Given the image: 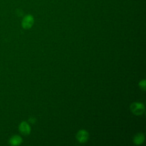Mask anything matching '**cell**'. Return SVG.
<instances>
[{"mask_svg": "<svg viewBox=\"0 0 146 146\" xmlns=\"http://www.w3.org/2000/svg\"><path fill=\"white\" fill-rule=\"evenodd\" d=\"M144 105L140 102H134L131 105L132 112L136 115H140L144 112Z\"/></svg>", "mask_w": 146, "mask_h": 146, "instance_id": "cell-1", "label": "cell"}, {"mask_svg": "<svg viewBox=\"0 0 146 146\" xmlns=\"http://www.w3.org/2000/svg\"><path fill=\"white\" fill-rule=\"evenodd\" d=\"M34 18L31 14H27L22 19V26L25 29H30L34 25Z\"/></svg>", "mask_w": 146, "mask_h": 146, "instance_id": "cell-2", "label": "cell"}, {"mask_svg": "<svg viewBox=\"0 0 146 146\" xmlns=\"http://www.w3.org/2000/svg\"><path fill=\"white\" fill-rule=\"evenodd\" d=\"M89 135L87 131L84 129H81L76 134V139L80 143H86L88 139Z\"/></svg>", "mask_w": 146, "mask_h": 146, "instance_id": "cell-3", "label": "cell"}, {"mask_svg": "<svg viewBox=\"0 0 146 146\" xmlns=\"http://www.w3.org/2000/svg\"><path fill=\"white\" fill-rule=\"evenodd\" d=\"M19 130L22 134L27 135L30 134L31 132V127L27 122L22 121L19 125Z\"/></svg>", "mask_w": 146, "mask_h": 146, "instance_id": "cell-4", "label": "cell"}, {"mask_svg": "<svg viewBox=\"0 0 146 146\" xmlns=\"http://www.w3.org/2000/svg\"><path fill=\"white\" fill-rule=\"evenodd\" d=\"M22 142V139L18 135H14L12 136L9 140V143L11 145H19Z\"/></svg>", "mask_w": 146, "mask_h": 146, "instance_id": "cell-5", "label": "cell"}, {"mask_svg": "<svg viewBox=\"0 0 146 146\" xmlns=\"http://www.w3.org/2000/svg\"><path fill=\"white\" fill-rule=\"evenodd\" d=\"M144 135L142 133H139L136 134L133 138V142L136 145H140L142 144L144 141Z\"/></svg>", "mask_w": 146, "mask_h": 146, "instance_id": "cell-6", "label": "cell"}, {"mask_svg": "<svg viewBox=\"0 0 146 146\" xmlns=\"http://www.w3.org/2000/svg\"><path fill=\"white\" fill-rule=\"evenodd\" d=\"M139 86L141 89H143V90H145V80L144 79L141 80L139 83Z\"/></svg>", "mask_w": 146, "mask_h": 146, "instance_id": "cell-7", "label": "cell"}]
</instances>
